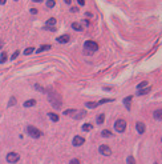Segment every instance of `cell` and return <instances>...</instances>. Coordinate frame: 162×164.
Masks as SVG:
<instances>
[{
  "instance_id": "ba28073f",
  "label": "cell",
  "mask_w": 162,
  "mask_h": 164,
  "mask_svg": "<svg viewBox=\"0 0 162 164\" xmlns=\"http://www.w3.org/2000/svg\"><path fill=\"white\" fill-rule=\"evenodd\" d=\"M136 129L138 131V134H144L145 132V124L142 123V121H137V124H136Z\"/></svg>"
},
{
  "instance_id": "5b68a950",
  "label": "cell",
  "mask_w": 162,
  "mask_h": 164,
  "mask_svg": "<svg viewBox=\"0 0 162 164\" xmlns=\"http://www.w3.org/2000/svg\"><path fill=\"white\" fill-rule=\"evenodd\" d=\"M7 161H8V163H17L19 160H20V155L19 153H16V152H9L8 155H7Z\"/></svg>"
},
{
  "instance_id": "4316f807",
  "label": "cell",
  "mask_w": 162,
  "mask_h": 164,
  "mask_svg": "<svg viewBox=\"0 0 162 164\" xmlns=\"http://www.w3.org/2000/svg\"><path fill=\"white\" fill-rule=\"evenodd\" d=\"M7 60V53L5 52H2V56H0V63H5Z\"/></svg>"
},
{
  "instance_id": "836d02e7",
  "label": "cell",
  "mask_w": 162,
  "mask_h": 164,
  "mask_svg": "<svg viewBox=\"0 0 162 164\" xmlns=\"http://www.w3.org/2000/svg\"><path fill=\"white\" fill-rule=\"evenodd\" d=\"M77 2H79L80 5H84V4H85V0H77Z\"/></svg>"
},
{
  "instance_id": "1f68e13d",
  "label": "cell",
  "mask_w": 162,
  "mask_h": 164,
  "mask_svg": "<svg viewBox=\"0 0 162 164\" xmlns=\"http://www.w3.org/2000/svg\"><path fill=\"white\" fill-rule=\"evenodd\" d=\"M43 29H47V31H56V28L55 27H48V26H44V28Z\"/></svg>"
},
{
  "instance_id": "d6a6232c",
  "label": "cell",
  "mask_w": 162,
  "mask_h": 164,
  "mask_svg": "<svg viewBox=\"0 0 162 164\" xmlns=\"http://www.w3.org/2000/svg\"><path fill=\"white\" fill-rule=\"evenodd\" d=\"M69 164H80V160L79 159H72L71 161H69Z\"/></svg>"
},
{
  "instance_id": "d4e9b609",
  "label": "cell",
  "mask_w": 162,
  "mask_h": 164,
  "mask_svg": "<svg viewBox=\"0 0 162 164\" xmlns=\"http://www.w3.org/2000/svg\"><path fill=\"white\" fill-rule=\"evenodd\" d=\"M92 128H93L92 124H84V126H82V129L84 131H92Z\"/></svg>"
},
{
  "instance_id": "4dcf8cb0",
  "label": "cell",
  "mask_w": 162,
  "mask_h": 164,
  "mask_svg": "<svg viewBox=\"0 0 162 164\" xmlns=\"http://www.w3.org/2000/svg\"><path fill=\"white\" fill-rule=\"evenodd\" d=\"M15 103H16V99H15V97H11V99H9V103H8V107L15 105Z\"/></svg>"
},
{
  "instance_id": "2e32d148",
  "label": "cell",
  "mask_w": 162,
  "mask_h": 164,
  "mask_svg": "<svg viewBox=\"0 0 162 164\" xmlns=\"http://www.w3.org/2000/svg\"><path fill=\"white\" fill-rule=\"evenodd\" d=\"M48 116H49V119H51L52 121H59V115L53 113V112H49V113H48Z\"/></svg>"
},
{
  "instance_id": "44dd1931",
  "label": "cell",
  "mask_w": 162,
  "mask_h": 164,
  "mask_svg": "<svg viewBox=\"0 0 162 164\" xmlns=\"http://www.w3.org/2000/svg\"><path fill=\"white\" fill-rule=\"evenodd\" d=\"M105 120V115L101 113V115H98V118H97V124H102Z\"/></svg>"
},
{
  "instance_id": "3957f363",
  "label": "cell",
  "mask_w": 162,
  "mask_h": 164,
  "mask_svg": "<svg viewBox=\"0 0 162 164\" xmlns=\"http://www.w3.org/2000/svg\"><path fill=\"white\" fill-rule=\"evenodd\" d=\"M27 132H28V135H29L31 137H33V139H39V137L43 135V132L39 129V128L33 127V126H28V127H27Z\"/></svg>"
},
{
  "instance_id": "cb8c5ba5",
  "label": "cell",
  "mask_w": 162,
  "mask_h": 164,
  "mask_svg": "<svg viewBox=\"0 0 162 164\" xmlns=\"http://www.w3.org/2000/svg\"><path fill=\"white\" fill-rule=\"evenodd\" d=\"M33 51H36V50L33 48V47H28V48L24 51V55H31V53H32Z\"/></svg>"
},
{
  "instance_id": "7c38bea8",
  "label": "cell",
  "mask_w": 162,
  "mask_h": 164,
  "mask_svg": "<svg viewBox=\"0 0 162 164\" xmlns=\"http://www.w3.org/2000/svg\"><path fill=\"white\" fill-rule=\"evenodd\" d=\"M36 104V100L35 99H31V100H27L25 103H24V107L25 108H28V107H33Z\"/></svg>"
},
{
  "instance_id": "52a82bcc",
  "label": "cell",
  "mask_w": 162,
  "mask_h": 164,
  "mask_svg": "<svg viewBox=\"0 0 162 164\" xmlns=\"http://www.w3.org/2000/svg\"><path fill=\"white\" fill-rule=\"evenodd\" d=\"M84 143H85V139H84L82 136H74V137H73V145L80 147V145H82Z\"/></svg>"
},
{
  "instance_id": "8fae6325",
  "label": "cell",
  "mask_w": 162,
  "mask_h": 164,
  "mask_svg": "<svg viewBox=\"0 0 162 164\" xmlns=\"http://www.w3.org/2000/svg\"><path fill=\"white\" fill-rule=\"evenodd\" d=\"M150 85H148V87H145V88H142V89H138L137 91V95L138 96H142V95H146V93H149L150 92Z\"/></svg>"
},
{
  "instance_id": "83f0119b",
  "label": "cell",
  "mask_w": 162,
  "mask_h": 164,
  "mask_svg": "<svg viewBox=\"0 0 162 164\" xmlns=\"http://www.w3.org/2000/svg\"><path fill=\"white\" fill-rule=\"evenodd\" d=\"M76 111H77V109H73V108H71V109H66V111H64V115H73Z\"/></svg>"
},
{
  "instance_id": "8d00e7d4",
  "label": "cell",
  "mask_w": 162,
  "mask_h": 164,
  "mask_svg": "<svg viewBox=\"0 0 162 164\" xmlns=\"http://www.w3.org/2000/svg\"><path fill=\"white\" fill-rule=\"evenodd\" d=\"M5 2L7 0H0V4H5Z\"/></svg>"
},
{
  "instance_id": "ffe728a7",
  "label": "cell",
  "mask_w": 162,
  "mask_h": 164,
  "mask_svg": "<svg viewBox=\"0 0 162 164\" xmlns=\"http://www.w3.org/2000/svg\"><path fill=\"white\" fill-rule=\"evenodd\" d=\"M101 135H102V137H110V136H112V132L108 131V129H104V131L101 132Z\"/></svg>"
},
{
  "instance_id": "7a4b0ae2",
  "label": "cell",
  "mask_w": 162,
  "mask_h": 164,
  "mask_svg": "<svg viewBox=\"0 0 162 164\" xmlns=\"http://www.w3.org/2000/svg\"><path fill=\"white\" fill-rule=\"evenodd\" d=\"M84 50L87 51V53L92 55L93 52H96L98 50V44L96 42H92V40H88L85 42V44H84Z\"/></svg>"
},
{
  "instance_id": "f546056e",
  "label": "cell",
  "mask_w": 162,
  "mask_h": 164,
  "mask_svg": "<svg viewBox=\"0 0 162 164\" xmlns=\"http://www.w3.org/2000/svg\"><path fill=\"white\" fill-rule=\"evenodd\" d=\"M19 53H20V51H15L13 53H12V56H11V60H15L17 56H19Z\"/></svg>"
},
{
  "instance_id": "ac0fdd59",
  "label": "cell",
  "mask_w": 162,
  "mask_h": 164,
  "mask_svg": "<svg viewBox=\"0 0 162 164\" xmlns=\"http://www.w3.org/2000/svg\"><path fill=\"white\" fill-rule=\"evenodd\" d=\"M56 21H57V20H56L55 18H51V19H49V20L47 21V24H45V26H48V27H52V26H53V27H55Z\"/></svg>"
},
{
  "instance_id": "9a60e30c",
  "label": "cell",
  "mask_w": 162,
  "mask_h": 164,
  "mask_svg": "<svg viewBox=\"0 0 162 164\" xmlns=\"http://www.w3.org/2000/svg\"><path fill=\"white\" fill-rule=\"evenodd\" d=\"M47 50H51V45H49V44H45V45H41L40 48H39V50L36 51V52H37V53H41L43 51H47Z\"/></svg>"
},
{
  "instance_id": "484cf974",
  "label": "cell",
  "mask_w": 162,
  "mask_h": 164,
  "mask_svg": "<svg viewBox=\"0 0 162 164\" xmlns=\"http://www.w3.org/2000/svg\"><path fill=\"white\" fill-rule=\"evenodd\" d=\"M126 164H136V160L133 156H129V158L126 159Z\"/></svg>"
},
{
  "instance_id": "d590c367",
  "label": "cell",
  "mask_w": 162,
  "mask_h": 164,
  "mask_svg": "<svg viewBox=\"0 0 162 164\" xmlns=\"http://www.w3.org/2000/svg\"><path fill=\"white\" fill-rule=\"evenodd\" d=\"M64 2H65L66 4H71V3H72V0H64Z\"/></svg>"
},
{
  "instance_id": "74e56055",
  "label": "cell",
  "mask_w": 162,
  "mask_h": 164,
  "mask_svg": "<svg viewBox=\"0 0 162 164\" xmlns=\"http://www.w3.org/2000/svg\"><path fill=\"white\" fill-rule=\"evenodd\" d=\"M32 2H35V3H40V2H43V0H32Z\"/></svg>"
},
{
  "instance_id": "5bb4252c",
  "label": "cell",
  "mask_w": 162,
  "mask_h": 164,
  "mask_svg": "<svg viewBox=\"0 0 162 164\" xmlns=\"http://www.w3.org/2000/svg\"><path fill=\"white\" fill-rule=\"evenodd\" d=\"M130 103H132V96H128V97L124 99V104L128 109H130Z\"/></svg>"
},
{
  "instance_id": "f1b7e54d",
  "label": "cell",
  "mask_w": 162,
  "mask_h": 164,
  "mask_svg": "<svg viewBox=\"0 0 162 164\" xmlns=\"http://www.w3.org/2000/svg\"><path fill=\"white\" fill-rule=\"evenodd\" d=\"M110 101H113V99H102L101 101H98V105L100 104H104V103H110Z\"/></svg>"
},
{
  "instance_id": "8992f818",
  "label": "cell",
  "mask_w": 162,
  "mask_h": 164,
  "mask_svg": "<svg viewBox=\"0 0 162 164\" xmlns=\"http://www.w3.org/2000/svg\"><path fill=\"white\" fill-rule=\"evenodd\" d=\"M98 151H100V153L104 155V156H110V155H112V150H110V148L108 147V145H105V144L100 145Z\"/></svg>"
},
{
  "instance_id": "603a6c76",
  "label": "cell",
  "mask_w": 162,
  "mask_h": 164,
  "mask_svg": "<svg viewBox=\"0 0 162 164\" xmlns=\"http://www.w3.org/2000/svg\"><path fill=\"white\" fill-rule=\"evenodd\" d=\"M55 4H56L55 0H48V2H47V7H48V8H53Z\"/></svg>"
},
{
  "instance_id": "30bf717a",
  "label": "cell",
  "mask_w": 162,
  "mask_h": 164,
  "mask_svg": "<svg viewBox=\"0 0 162 164\" xmlns=\"http://www.w3.org/2000/svg\"><path fill=\"white\" fill-rule=\"evenodd\" d=\"M85 115H87V111H76V112H74L72 116H73L74 119H77V120H79V119H82Z\"/></svg>"
},
{
  "instance_id": "e575fe53",
  "label": "cell",
  "mask_w": 162,
  "mask_h": 164,
  "mask_svg": "<svg viewBox=\"0 0 162 164\" xmlns=\"http://www.w3.org/2000/svg\"><path fill=\"white\" fill-rule=\"evenodd\" d=\"M31 12H32V13H37V10H35V8H32V10H31Z\"/></svg>"
},
{
  "instance_id": "f35d334b",
  "label": "cell",
  "mask_w": 162,
  "mask_h": 164,
  "mask_svg": "<svg viewBox=\"0 0 162 164\" xmlns=\"http://www.w3.org/2000/svg\"><path fill=\"white\" fill-rule=\"evenodd\" d=\"M2 47H3V42H0V48H2Z\"/></svg>"
},
{
  "instance_id": "9c48e42d",
  "label": "cell",
  "mask_w": 162,
  "mask_h": 164,
  "mask_svg": "<svg viewBox=\"0 0 162 164\" xmlns=\"http://www.w3.org/2000/svg\"><path fill=\"white\" fill-rule=\"evenodd\" d=\"M69 39H71V36H69V35L66 34V35H63V36H60V37H57L56 40H57V43H60V44H63V43H68V42H69Z\"/></svg>"
},
{
  "instance_id": "ab89813d",
  "label": "cell",
  "mask_w": 162,
  "mask_h": 164,
  "mask_svg": "<svg viewBox=\"0 0 162 164\" xmlns=\"http://www.w3.org/2000/svg\"><path fill=\"white\" fill-rule=\"evenodd\" d=\"M16 2H19V0H16Z\"/></svg>"
},
{
  "instance_id": "4fadbf2b",
  "label": "cell",
  "mask_w": 162,
  "mask_h": 164,
  "mask_svg": "<svg viewBox=\"0 0 162 164\" xmlns=\"http://www.w3.org/2000/svg\"><path fill=\"white\" fill-rule=\"evenodd\" d=\"M161 118H162V111H161V108H159V109H156V111H154V119L161 120Z\"/></svg>"
},
{
  "instance_id": "277c9868",
  "label": "cell",
  "mask_w": 162,
  "mask_h": 164,
  "mask_svg": "<svg viewBox=\"0 0 162 164\" xmlns=\"http://www.w3.org/2000/svg\"><path fill=\"white\" fill-rule=\"evenodd\" d=\"M114 129L117 132H120V134L125 132V129H126V121L124 119H118L117 121L114 123Z\"/></svg>"
},
{
  "instance_id": "6da1fadb",
  "label": "cell",
  "mask_w": 162,
  "mask_h": 164,
  "mask_svg": "<svg viewBox=\"0 0 162 164\" xmlns=\"http://www.w3.org/2000/svg\"><path fill=\"white\" fill-rule=\"evenodd\" d=\"M48 99H49V103L53 105V108H56V109H60L61 108L63 100H61V96L59 95L57 92H49Z\"/></svg>"
},
{
  "instance_id": "7402d4cb",
  "label": "cell",
  "mask_w": 162,
  "mask_h": 164,
  "mask_svg": "<svg viewBox=\"0 0 162 164\" xmlns=\"http://www.w3.org/2000/svg\"><path fill=\"white\" fill-rule=\"evenodd\" d=\"M145 87H148V81H142V83H140L137 85V89H142V88H145Z\"/></svg>"
},
{
  "instance_id": "d6986e66",
  "label": "cell",
  "mask_w": 162,
  "mask_h": 164,
  "mask_svg": "<svg viewBox=\"0 0 162 164\" xmlns=\"http://www.w3.org/2000/svg\"><path fill=\"white\" fill-rule=\"evenodd\" d=\"M72 28H73V29H76V31H80V32L84 29V28L81 27V24H79V23H73V24H72Z\"/></svg>"
},
{
  "instance_id": "e0dca14e",
  "label": "cell",
  "mask_w": 162,
  "mask_h": 164,
  "mask_svg": "<svg viewBox=\"0 0 162 164\" xmlns=\"http://www.w3.org/2000/svg\"><path fill=\"white\" fill-rule=\"evenodd\" d=\"M85 107L87 108H96V107H98V103H94V101H88V103H85Z\"/></svg>"
}]
</instances>
